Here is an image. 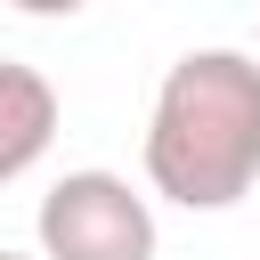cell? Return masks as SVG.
Wrapping results in <instances>:
<instances>
[{
    "label": "cell",
    "mask_w": 260,
    "mask_h": 260,
    "mask_svg": "<svg viewBox=\"0 0 260 260\" xmlns=\"http://www.w3.org/2000/svg\"><path fill=\"white\" fill-rule=\"evenodd\" d=\"M41 260H154V203L122 171H65L32 211Z\"/></svg>",
    "instance_id": "obj_2"
},
{
    "label": "cell",
    "mask_w": 260,
    "mask_h": 260,
    "mask_svg": "<svg viewBox=\"0 0 260 260\" xmlns=\"http://www.w3.org/2000/svg\"><path fill=\"white\" fill-rule=\"evenodd\" d=\"M8 8H24V16H81L89 0H8Z\"/></svg>",
    "instance_id": "obj_4"
},
{
    "label": "cell",
    "mask_w": 260,
    "mask_h": 260,
    "mask_svg": "<svg viewBox=\"0 0 260 260\" xmlns=\"http://www.w3.org/2000/svg\"><path fill=\"white\" fill-rule=\"evenodd\" d=\"M146 187L179 211H228L260 187V57L187 49L146 114Z\"/></svg>",
    "instance_id": "obj_1"
},
{
    "label": "cell",
    "mask_w": 260,
    "mask_h": 260,
    "mask_svg": "<svg viewBox=\"0 0 260 260\" xmlns=\"http://www.w3.org/2000/svg\"><path fill=\"white\" fill-rule=\"evenodd\" d=\"M57 122H65V106H57L49 73L0 57V187H16V179L57 146Z\"/></svg>",
    "instance_id": "obj_3"
},
{
    "label": "cell",
    "mask_w": 260,
    "mask_h": 260,
    "mask_svg": "<svg viewBox=\"0 0 260 260\" xmlns=\"http://www.w3.org/2000/svg\"><path fill=\"white\" fill-rule=\"evenodd\" d=\"M0 260H32V252H0Z\"/></svg>",
    "instance_id": "obj_5"
}]
</instances>
